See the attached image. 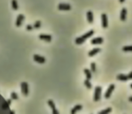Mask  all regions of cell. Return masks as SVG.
I'll return each mask as SVG.
<instances>
[{"mask_svg": "<svg viewBox=\"0 0 132 114\" xmlns=\"http://www.w3.org/2000/svg\"><path fill=\"white\" fill-rule=\"evenodd\" d=\"M122 51L124 52H132V46H125L122 47Z\"/></svg>", "mask_w": 132, "mask_h": 114, "instance_id": "23", "label": "cell"}, {"mask_svg": "<svg viewBox=\"0 0 132 114\" xmlns=\"http://www.w3.org/2000/svg\"><path fill=\"white\" fill-rule=\"evenodd\" d=\"M130 87H131V88L132 89V84H131V85H130Z\"/></svg>", "mask_w": 132, "mask_h": 114, "instance_id": "31", "label": "cell"}, {"mask_svg": "<svg viewBox=\"0 0 132 114\" xmlns=\"http://www.w3.org/2000/svg\"><path fill=\"white\" fill-rule=\"evenodd\" d=\"M111 111H112V108L111 107H108L99 112V114H107L111 112Z\"/></svg>", "mask_w": 132, "mask_h": 114, "instance_id": "21", "label": "cell"}, {"mask_svg": "<svg viewBox=\"0 0 132 114\" xmlns=\"http://www.w3.org/2000/svg\"><path fill=\"white\" fill-rule=\"evenodd\" d=\"M104 42V39L102 37H97L95 38H92L90 41L92 45H101Z\"/></svg>", "mask_w": 132, "mask_h": 114, "instance_id": "11", "label": "cell"}, {"mask_svg": "<svg viewBox=\"0 0 132 114\" xmlns=\"http://www.w3.org/2000/svg\"><path fill=\"white\" fill-rule=\"evenodd\" d=\"M125 1V0H119V2L120 3H123Z\"/></svg>", "mask_w": 132, "mask_h": 114, "instance_id": "30", "label": "cell"}, {"mask_svg": "<svg viewBox=\"0 0 132 114\" xmlns=\"http://www.w3.org/2000/svg\"><path fill=\"white\" fill-rule=\"evenodd\" d=\"M86 16L87 21L90 24H92L94 22V14H93L92 11L91 10L88 11L86 13Z\"/></svg>", "mask_w": 132, "mask_h": 114, "instance_id": "13", "label": "cell"}, {"mask_svg": "<svg viewBox=\"0 0 132 114\" xmlns=\"http://www.w3.org/2000/svg\"><path fill=\"white\" fill-rule=\"evenodd\" d=\"M10 97L13 100H17L19 99V96L16 92L13 91L10 94Z\"/></svg>", "mask_w": 132, "mask_h": 114, "instance_id": "22", "label": "cell"}, {"mask_svg": "<svg viewBox=\"0 0 132 114\" xmlns=\"http://www.w3.org/2000/svg\"><path fill=\"white\" fill-rule=\"evenodd\" d=\"M11 7L14 10H18L19 9V6L18 4V1L17 0H11Z\"/></svg>", "mask_w": 132, "mask_h": 114, "instance_id": "19", "label": "cell"}, {"mask_svg": "<svg viewBox=\"0 0 132 114\" xmlns=\"http://www.w3.org/2000/svg\"><path fill=\"white\" fill-rule=\"evenodd\" d=\"M11 102H12V99H9L7 100L6 101H5V102L2 104L1 103V108L2 109H10L9 107L11 103Z\"/></svg>", "mask_w": 132, "mask_h": 114, "instance_id": "12", "label": "cell"}, {"mask_svg": "<svg viewBox=\"0 0 132 114\" xmlns=\"http://www.w3.org/2000/svg\"><path fill=\"white\" fill-rule=\"evenodd\" d=\"M116 78L117 79L120 81H126L129 80V77H128L127 75H126L123 74H120L117 76L116 77Z\"/></svg>", "mask_w": 132, "mask_h": 114, "instance_id": "17", "label": "cell"}, {"mask_svg": "<svg viewBox=\"0 0 132 114\" xmlns=\"http://www.w3.org/2000/svg\"><path fill=\"white\" fill-rule=\"evenodd\" d=\"M126 15H127V9L125 8H123L122 9L121 13H120V20L122 21H125L126 19Z\"/></svg>", "mask_w": 132, "mask_h": 114, "instance_id": "16", "label": "cell"}, {"mask_svg": "<svg viewBox=\"0 0 132 114\" xmlns=\"http://www.w3.org/2000/svg\"><path fill=\"white\" fill-rule=\"evenodd\" d=\"M33 60L35 62L41 64H43L46 62V58L44 57L37 54H34Z\"/></svg>", "mask_w": 132, "mask_h": 114, "instance_id": "5", "label": "cell"}, {"mask_svg": "<svg viewBox=\"0 0 132 114\" xmlns=\"http://www.w3.org/2000/svg\"><path fill=\"white\" fill-rule=\"evenodd\" d=\"M57 9L60 11H69L72 9L71 5L68 3H59L57 6Z\"/></svg>", "mask_w": 132, "mask_h": 114, "instance_id": "4", "label": "cell"}, {"mask_svg": "<svg viewBox=\"0 0 132 114\" xmlns=\"http://www.w3.org/2000/svg\"><path fill=\"white\" fill-rule=\"evenodd\" d=\"M129 101L130 102H132V96L129 97Z\"/></svg>", "mask_w": 132, "mask_h": 114, "instance_id": "29", "label": "cell"}, {"mask_svg": "<svg viewBox=\"0 0 132 114\" xmlns=\"http://www.w3.org/2000/svg\"><path fill=\"white\" fill-rule=\"evenodd\" d=\"M21 90L22 94L25 96H28L29 90V85L28 82L26 81H23L20 84Z\"/></svg>", "mask_w": 132, "mask_h": 114, "instance_id": "3", "label": "cell"}, {"mask_svg": "<svg viewBox=\"0 0 132 114\" xmlns=\"http://www.w3.org/2000/svg\"><path fill=\"white\" fill-rule=\"evenodd\" d=\"M84 73L86 75V78L90 80L92 78V72L89 69L86 68L84 70Z\"/></svg>", "mask_w": 132, "mask_h": 114, "instance_id": "18", "label": "cell"}, {"mask_svg": "<svg viewBox=\"0 0 132 114\" xmlns=\"http://www.w3.org/2000/svg\"><path fill=\"white\" fill-rule=\"evenodd\" d=\"M90 68H91V70L92 73H95L96 70V63L95 62H91L90 64Z\"/></svg>", "mask_w": 132, "mask_h": 114, "instance_id": "24", "label": "cell"}, {"mask_svg": "<svg viewBox=\"0 0 132 114\" xmlns=\"http://www.w3.org/2000/svg\"><path fill=\"white\" fill-rule=\"evenodd\" d=\"M47 103H48V104L49 106L51 108V109L52 110L53 114H59V112L56 108L55 104V103H54L53 100H52L51 99H50L48 101Z\"/></svg>", "mask_w": 132, "mask_h": 114, "instance_id": "8", "label": "cell"}, {"mask_svg": "<svg viewBox=\"0 0 132 114\" xmlns=\"http://www.w3.org/2000/svg\"><path fill=\"white\" fill-rule=\"evenodd\" d=\"M95 33V31L93 30L89 31L88 32L85 33L81 35V36L77 37L75 40V43L77 45H80L83 44L88 38L91 37Z\"/></svg>", "mask_w": 132, "mask_h": 114, "instance_id": "1", "label": "cell"}, {"mask_svg": "<svg viewBox=\"0 0 132 114\" xmlns=\"http://www.w3.org/2000/svg\"><path fill=\"white\" fill-rule=\"evenodd\" d=\"M83 107V105H81V104H77L71 109L70 113L71 114H75L77 112L80 111L82 109Z\"/></svg>", "mask_w": 132, "mask_h": 114, "instance_id": "15", "label": "cell"}, {"mask_svg": "<svg viewBox=\"0 0 132 114\" xmlns=\"http://www.w3.org/2000/svg\"><path fill=\"white\" fill-rule=\"evenodd\" d=\"M39 38L40 40L44 41L45 42L50 43L52 41V37L51 35L50 34H40L39 35Z\"/></svg>", "mask_w": 132, "mask_h": 114, "instance_id": "9", "label": "cell"}, {"mask_svg": "<svg viewBox=\"0 0 132 114\" xmlns=\"http://www.w3.org/2000/svg\"><path fill=\"white\" fill-rule=\"evenodd\" d=\"M115 88V85L114 84H111L107 88L105 93L104 94V97L106 99H110L111 94Z\"/></svg>", "mask_w": 132, "mask_h": 114, "instance_id": "6", "label": "cell"}, {"mask_svg": "<svg viewBox=\"0 0 132 114\" xmlns=\"http://www.w3.org/2000/svg\"><path fill=\"white\" fill-rule=\"evenodd\" d=\"M24 19H25V16L23 14H20L18 15L15 22V26L18 27H20L22 26L23 22V21H24Z\"/></svg>", "mask_w": 132, "mask_h": 114, "instance_id": "7", "label": "cell"}, {"mask_svg": "<svg viewBox=\"0 0 132 114\" xmlns=\"http://www.w3.org/2000/svg\"><path fill=\"white\" fill-rule=\"evenodd\" d=\"M41 26V22L39 20H37L35 22L34 25H33L34 28L36 29H39Z\"/></svg>", "mask_w": 132, "mask_h": 114, "instance_id": "25", "label": "cell"}, {"mask_svg": "<svg viewBox=\"0 0 132 114\" xmlns=\"http://www.w3.org/2000/svg\"><path fill=\"white\" fill-rule=\"evenodd\" d=\"M101 51V48H95L89 51L88 53V55L89 57H92L95 56V55H96L97 53H100Z\"/></svg>", "mask_w": 132, "mask_h": 114, "instance_id": "14", "label": "cell"}, {"mask_svg": "<svg viewBox=\"0 0 132 114\" xmlns=\"http://www.w3.org/2000/svg\"><path fill=\"white\" fill-rule=\"evenodd\" d=\"M101 22H102V26L103 28L106 29L108 27V18L107 15L105 13L102 14L101 15Z\"/></svg>", "mask_w": 132, "mask_h": 114, "instance_id": "10", "label": "cell"}, {"mask_svg": "<svg viewBox=\"0 0 132 114\" xmlns=\"http://www.w3.org/2000/svg\"><path fill=\"white\" fill-rule=\"evenodd\" d=\"M33 29H34V26L30 25H28L26 26V29L28 31H32Z\"/></svg>", "mask_w": 132, "mask_h": 114, "instance_id": "26", "label": "cell"}, {"mask_svg": "<svg viewBox=\"0 0 132 114\" xmlns=\"http://www.w3.org/2000/svg\"><path fill=\"white\" fill-rule=\"evenodd\" d=\"M127 76H128V77H129V79H132V71L128 74Z\"/></svg>", "mask_w": 132, "mask_h": 114, "instance_id": "27", "label": "cell"}, {"mask_svg": "<svg viewBox=\"0 0 132 114\" xmlns=\"http://www.w3.org/2000/svg\"><path fill=\"white\" fill-rule=\"evenodd\" d=\"M102 88L101 86H96L94 90V102H97L99 101L101 99V95H102Z\"/></svg>", "mask_w": 132, "mask_h": 114, "instance_id": "2", "label": "cell"}, {"mask_svg": "<svg viewBox=\"0 0 132 114\" xmlns=\"http://www.w3.org/2000/svg\"><path fill=\"white\" fill-rule=\"evenodd\" d=\"M84 85L85 86V87H86L87 89H91L92 88V84L91 83V82L90 81V80L86 79L84 80Z\"/></svg>", "mask_w": 132, "mask_h": 114, "instance_id": "20", "label": "cell"}, {"mask_svg": "<svg viewBox=\"0 0 132 114\" xmlns=\"http://www.w3.org/2000/svg\"><path fill=\"white\" fill-rule=\"evenodd\" d=\"M9 113L10 114H14L15 113V112L14 111H13V110H10V111H9Z\"/></svg>", "mask_w": 132, "mask_h": 114, "instance_id": "28", "label": "cell"}]
</instances>
